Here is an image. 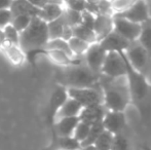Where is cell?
<instances>
[{"mask_svg": "<svg viewBox=\"0 0 151 150\" xmlns=\"http://www.w3.org/2000/svg\"><path fill=\"white\" fill-rule=\"evenodd\" d=\"M99 84L103 94V105L106 110L123 112L131 102V95L125 75L110 78L101 74Z\"/></svg>", "mask_w": 151, "mask_h": 150, "instance_id": "obj_1", "label": "cell"}, {"mask_svg": "<svg viewBox=\"0 0 151 150\" xmlns=\"http://www.w3.org/2000/svg\"><path fill=\"white\" fill-rule=\"evenodd\" d=\"M101 74H96L82 61L79 64L64 67L62 72L61 85L65 88H100L99 78Z\"/></svg>", "mask_w": 151, "mask_h": 150, "instance_id": "obj_2", "label": "cell"}, {"mask_svg": "<svg viewBox=\"0 0 151 150\" xmlns=\"http://www.w3.org/2000/svg\"><path fill=\"white\" fill-rule=\"evenodd\" d=\"M50 40L47 23L39 17H33L29 26L20 33L19 46L26 54L37 48H44Z\"/></svg>", "mask_w": 151, "mask_h": 150, "instance_id": "obj_3", "label": "cell"}, {"mask_svg": "<svg viewBox=\"0 0 151 150\" xmlns=\"http://www.w3.org/2000/svg\"><path fill=\"white\" fill-rule=\"evenodd\" d=\"M123 58H124L125 67H127L125 77H127L129 95H131V102L138 106L142 115H146V108H147L146 101L149 97L150 86L146 80L145 75L138 72L129 65L124 54H123Z\"/></svg>", "mask_w": 151, "mask_h": 150, "instance_id": "obj_4", "label": "cell"}, {"mask_svg": "<svg viewBox=\"0 0 151 150\" xmlns=\"http://www.w3.org/2000/svg\"><path fill=\"white\" fill-rule=\"evenodd\" d=\"M67 93L69 98L78 102L83 108L93 105L103 104V94L101 88H68Z\"/></svg>", "mask_w": 151, "mask_h": 150, "instance_id": "obj_5", "label": "cell"}, {"mask_svg": "<svg viewBox=\"0 0 151 150\" xmlns=\"http://www.w3.org/2000/svg\"><path fill=\"white\" fill-rule=\"evenodd\" d=\"M124 56L127 58V62L129 63L132 67L141 74L145 75L147 71L148 60L150 56L148 52L136 40V41L131 42L129 48L125 50Z\"/></svg>", "mask_w": 151, "mask_h": 150, "instance_id": "obj_6", "label": "cell"}, {"mask_svg": "<svg viewBox=\"0 0 151 150\" xmlns=\"http://www.w3.org/2000/svg\"><path fill=\"white\" fill-rule=\"evenodd\" d=\"M101 74L110 78L120 77L127 74V67H125V61L123 58V52H107L101 69Z\"/></svg>", "mask_w": 151, "mask_h": 150, "instance_id": "obj_7", "label": "cell"}, {"mask_svg": "<svg viewBox=\"0 0 151 150\" xmlns=\"http://www.w3.org/2000/svg\"><path fill=\"white\" fill-rule=\"evenodd\" d=\"M68 98L69 97H68L67 88L61 85V84L57 85V88L52 90V95H50V101H48L47 104V109H46V122L50 126L52 133L54 132V126L55 122H56L57 113Z\"/></svg>", "mask_w": 151, "mask_h": 150, "instance_id": "obj_8", "label": "cell"}, {"mask_svg": "<svg viewBox=\"0 0 151 150\" xmlns=\"http://www.w3.org/2000/svg\"><path fill=\"white\" fill-rule=\"evenodd\" d=\"M113 31L129 40V42H133L136 41L139 37L141 24H137L127 19L113 16Z\"/></svg>", "mask_w": 151, "mask_h": 150, "instance_id": "obj_9", "label": "cell"}, {"mask_svg": "<svg viewBox=\"0 0 151 150\" xmlns=\"http://www.w3.org/2000/svg\"><path fill=\"white\" fill-rule=\"evenodd\" d=\"M107 52L101 47L99 42L91 43L86 54L83 55V62L96 74H101V69L105 61Z\"/></svg>", "mask_w": 151, "mask_h": 150, "instance_id": "obj_10", "label": "cell"}, {"mask_svg": "<svg viewBox=\"0 0 151 150\" xmlns=\"http://www.w3.org/2000/svg\"><path fill=\"white\" fill-rule=\"evenodd\" d=\"M104 130L108 131L113 135L120 134L123 128L127 126V120H125L124 113L120 111H107L104 116L103 120Z\"/></svg>", "mask_w": 151, "mask_h": 150, "instance_id": "obj_11", "label": "cell"}, {"mask_svg": "<svg viewBox=\"0 0 151 150\" xmlns=\"http://www.w3.org/2000/svg\"><path fill=\"white\" fill-rule=\"evenodd\" d=\"M99 44L106 52H124L129 48L131 42L125 39V38H123L122 36H120L116 32L112 31L107 36H105L102 40H100Z\"/></svg>", "mask_w": 151, "mask_h": 150, "instance_id": "obj_12", "label": "cell"}, {"mask_svg": "<svg viewBox=\"0 0 151 150\" xmlns=\"http://www.w3.org/2000/svg\"><path fill=\"white\" fill-rule=\"evenodd\" d=\"M113 16L127 19V20L137 23V24H142L145 21H147L148 19H150L149 16H148L147 4H146V1H144V0H138L131 8L121 12V14H113Z\"/></svg>", "mask_w": 151, "mask_h": 150, "instance_id": "obj_13", "label": "cell"}, {"mask_svg": "<svg viewBox=\"0 0 151 150\" xmlns=\"http://www.w3.org/2000/svg\"><path fill=\"white\" fill-rule=\"evenodd\" d=\"M79 117L74 116V117H64L57 119L54 126V141L57 137H71L73 136V133L75 128L79 122Z\"/></svg>", "mask_w": 151, "mask_h": 150, "instance_id": "obj_14", "label": "cell"}, {"mask_svg": "<svg viewBox=\"0 0 151 150\" xmlns=\"http://www.w3.org/2000/svg\"><path fill=\"white\" fill-rule=\"evenodd\" d=\"M106 112H107V110L103 104L93 105V106L82 108L78 117H79L80 121H83L90 126H93L98 122H102Z\"/></svg>", "mask_w": 151, "mask_h": 150, "instance_id": "obj_15", "label": "cell"}, {"mask_svg": "<svg viewBox=\"0 0 151 150\" xmlns=\"http://www.w3.org/2000/svg\"><path fill=\"white\" fill-rule=\"evenodd\" d=\"M112 31H113V16L101 14H96L93 22V32L97 36V41L99 42Z\"/></svg>", "mask_w": 151, "mask_h": 150, "instance_id": "obj_16", "label": "cell"}, {"mask_svg": "<svg viewBox=\"0 0 151 150\" xmlns=\"http://www.w3.org/2000/svg\"><path fill=\"white\" fill-rule=\"evenodd\" d=\"M9 9L12 16L27 14V16H30L33 18V17H38L40 14V8L32 5L28 0H12Z\"/></svg>", "mask_w": 151, "mask_h": 150, "instance_id": "obj_17", "label": "cell"}, {"mask_svg": "<svg viewBox=\"0 0 151 150\" xmlns=\"http://www.w3.org/2000/svg\"><path fill=\"white\" fill-rule=\"evenodd\" d=\"M7 59L16 66H20L26 61V55L22 48L17 44H12L6 42L1 48Z\"/></svg>", "mask_w": 151, "mask_h": 150, "instance_id": "obj_18", "label": "cell"}, {"mask_svg": "<svg viewBox=\"0 0 151 150\" xmlns=\"http://www.w3.org/2000/svg\"><path fill=\"white\" fill-rule=\"evenodd\" d=\"M83 107L76 102L75 100L71 98H68L66 102L62 105V107L59 109L58 113L56 115V120L64 117H74V116H79Z\"/></svg>", "mask_w": 151, "mask_h": 150, "instance_id": "obj_19", "label": "cell"}, {"mask_svg": "<svg viewBox=\"0 0 151 150\" xmlns=\"http://www.w3.org/2000/svg\"><path fill=\"white\" fill-rule=\"evenodd\" d=\"M65 6L60 5V4H55V3H46L42 8H40V14L39 18L41 20L45 21L46 23L54 21L58 19L59 17L63 14Z\"/></svg>", "mask_w": 151, "mask_h": 150, "instance_id": "obj_20", "label": "cell"}, {"mask_svg": "<svg viewBox=\"0 0 151 150\" xmlns=\"http://www.w3.org/2000/svg\"><path fill=\"white\" fill-rule=\"evenodd\" d=\"M137 41L148 52L151 57V19L141 24V31Z\"/></svg>", "mask_w": 151, "mask_h": 150, "instance_id": "obj_21", "label": "cell"}, {"mask_svg": "<svg viewBox=\"0 0 151 150\" xmlns=\"http://www.w3.org/2000/svg\"><path fill=\"white\" fill-rule=\"evenodd\" d=\"M73 31V36L79 38L81 40H84L88 43H95L97 41V36H96V33L93 32V29L88 28V27L84 26V25L80 24L78 26H75L72 28Z\"/></svg>", "mask_w": 151, "mask_h": 150, "instance_id": "obj_22", "label": "cell"}, {"mask_svg": "<svg viewBox=\"0 0 151 150\" xmlns=\"http://www.w3.org/2000/svg\"><path fill=\"white\" fill-rule=\"evenodd\" d=\"M65 26H68V25L66 24L65 20H64L63 14H62L58 19L48 22L47 23V30H48V36H50V39L61 38Z\"/></svg>", "mask_w": 151, "mask_h": 150, "instance_id": "obj_23", "label": "cell"}, {"mask_svg": "<svg viewBox=\"0 0 151 150\" xmlns=\"http://www.w3.org/2000/svg\"><path fill=\"white\" fill-rule=\"evenodd\" d=\"M54 144L58 150H78L81 148L80 143L73 136L57 137L54 141Z\"/></svg>", "mask_w": 151, "mask_h": 150, "instance_id": "obj_24", "label": "cell"}, {"mask_svg": "<svg viewBox=\"0 0 151 150\" xmlns=\"http://www.w3.org/2000/svg\"><path fill=\"white\" fill-rule=\"evenodd\" d=\"M68 44H69V47L74 57H83V55L86 54V52L91 45L86 41L79 39L75 36L71 37L68 40Z\"/></svg>", "mask_w": 151, "mask_h": 150, "instance_id": "obj_25", "label": "cell"}, {"mask_svg": "<svg viewBox=\"0 0 151 150\" xmlns=\"http://www.w3.org/2000/svg\"><path fill=\"white\" fill-rule=\"evenodd\" d=\"M113 138H114L113 134L104 130L100 134V136L98 137L96 142L93 143V146L97 148V150H111Z\"/></svg>", "mask_w": 151, "mask_h": 150, "instance_id": "obj_26", "label": "cell"}, {"mask_svg": "<svg viewBox=\"0 0 151 150\" xmlns=\"http://www.w3.org/2000/svg\"><path fill=\"white\" fill-rule=\"evenodd\" d=\"M63 18L65 20L66 24L70 27H75L81 24L82 22V12L77 10L71 9V8L65 7L63 11Z\"/></svg>", "mask_w": 151, "mask_h": 150, "instance_id": "obj_27", "label": "cell"}, {"mask_svg": "<svg viewBox=\"0 0 151 150\" xmlns=\"http://www.w3.org/2000/svg\"><path fill=\"white\" fill-rule=\"evenodd\" d=\"M45 50H57L64 52L65 54H67L68 56L72 57V58H75L72 54L71 50L69 47V44L68 41L64 40L63 38H56V39H50L48 42L46 43V45L44 46Z\"/></svg>", "mask_w": 151, "mask_h": 150, "instance_id": "obj_28", "label": "cell"}, {"mask_svg": "<svg viewBox=\"0 0 151 150\" xmlns=\"http://www.w3.org/2000/svg\"><path fill=\"white\" fill-rule=\"evenodd\" d=\"M104 131V126L102 122H98L93 126H91V130L88 133L86 139L81 143V147L88 146V145H93V143L96 142V140L98 139V137L100 136L102 132Z\"/></svg>", "mask_w": 151, "mask_h": 150, "instance_id": "obj_29", "label": "cell"}, {"mask_svg": "<svg viewBox=\"0 0 151 150\" xmlns=\"http://www.w3.org/2000/svg\"><path fill=\"white\" fill-rule=\"evenodd\" d=\"M138 0H110L111 9L113 14H121L131 8Z\"/></svg>", "mask_w": 151, "mask_h": 150, "instance_id": "obj_30", "label": "cell"}, {"mask_svg": "<svg viewBox=\"0 0 151 150\" xmlns=\"http://www.w3.org/2000/svg\"><path fill=\"white\" fill-rule=\"evenodd\" d=\"M32 17L27 16V14H18V16L12 17V20L10 24L17 29L18 32H23L27 27L29 26V24L31 23Z\"/></svg>", "mask_w": 151, "mask_h": 150, "instance_id": "obj_31", "label": "cell"}, {"mask_svg": "<svg viewBox=\"0 0 151 150\" xmlns=\"http://www.w3.org/2000/svg\"><path fill=\"white\" fill-rule=\"evenodd\" d=\"M90 130H91L90 124L86 123V122H83V121L78 122L77 126H76L75 130H74L73 137L80 143V145H81V143L86 139L88 133H90Z\"/></svg>", "mask_w": 151, "mask_h": 150, "instance_id": "obj_32", "label": "cell"}, {"mask_svg": "<svg viewBox=\"0 0 151 150\" xmlns=\"http://www.w3.org/2000/svg\"><path fill=\"white\" fill-rule=\"evenodd\" d=\"M2 30H3L5 40L7 43L17 44V45H19V41H20V32H18L17 29L14 28L12 24L4 27Z\"/></svg>", "mask_w": 151, "mask_h": 150, "instance_id": "obj_33", "label": "cell"}, {"mask_svg": "<svg viewBox=\"0 0 151 150\" xmlns=\"http://www.w3.org/2000/svg\"><path fill=\"white\" fill-rule=\"evenodd\" d=\"M111 150H129V142L122 134L114 135Z\"/></svg>", "mask_w": 151, "mask_h": 150, "instance_id": "obj_34", "label": "cell"}, {"mask_svg": "<svg viewBox=\"0 0 151 150\" xmlns=\"http://www.w3.org/2000/svg\"><path fill=\"white\" fill-rule=\"evenodd\" d=\"M12 14L10 9H0V29H3L12 23Z\"/></svg>", "mask_w": 151, "mask_h": 150, "instance_id": "obj_35", "label": "cell"}, {"mask_svg": "<svg viewBox=\"0 0 151 150\" xmlns=\"http://www.w3.org/2000/svg\"><path fill=\"white\" fill-rule=\"evenodd\" d=\"M28 1L30 2L32 5L36 6L37 8H42L46 3H47L46 0H28Z\"/></svg>", "mask_w": 151, "mask_h": 150, "instance_id": "obj_36", "label": "cell"}, {"mask_svg": "<svg viewBox=\"0 0 151 150\" xmlns=\"http://www.w3.org/2000/svg\"><path fill=\"white\" fill-rule=\"evenodd\" d=\"M12 0H0V9H9Z\"/></svg>", "mask_w": 151, "mask_h": 150, "instance_id": "obj_37", "label": "cell"}, {"mask_svg": "<svg viewBox=\"0 0 151 150\" xmlns=\"http://www.w3.org/2000/svg\"><path fill=\"white\" fill-rule=\"evenodd\" d=\"M6 43V40H5V36H4V33L3 30L0 29V50L2 48V46Z\"/></svg>", "mask_w": 151, "mask_h": 150, "instance_id": "obj_38", "label": "cell"}, {"mask_svg": "<svg viewBox=\"0 0 151 150\" xmlns=\"http://www.w3.org/2000/svg\"><path fill=\"white\" fill-rule=\"evenodd\" d=\"M47 3H55V4H60V5H64L65 2L64 0H46Z\"/></svg>", "mask_w": 151, "mask_h": 150, "instance_id": "obj_39", "label": "cell"}, {"mask_svg": "<svg viewBox=\"0 0 151 150\" xmlns=\"http://www.w3.org/2000/svg\"><path fill=\"white\" fill-rule=\"evenodd\" d=\"M146 4H147V9H148V16L151 19V0H148L146 1Z\"/></svg>", "mask_w": 151, "mask_h": 150, "instance_id": "obj_40", "label": "cell"}, {"mask_svg": "<svg viewBox=\"0 0 151 150\" xmlns=\"http://www.w3.org/2000/svg\"><path fill=\"white\" fill-rule=\"evenodd\" d=\"M81 150H97V148L93 145H88V146L81 147Z\"/></svg>", "mask_w": 151, "mask_h": 150, "instance_id": "obj_41", "label": "cell"}, {"mask_svg": "<svg viewBox=\"0 0 151 150\" xmlns=\"http://www.w3.org/2000/svg\"><path fill=\"white\" fill-rule=\"evenodd\" d=\"M143 149L144 150H151V148H148V147H145V146L143 147Z\"/></svg>", "mask_w": 151, "mask_h": 150, "instance_id": "obj_42", "label": "cell"}, {"mask_svg": "<svg viewBox=\"0 0 151 150\" xmlns=\"http://www.w3.org/2000/svg\"><path fill=\"white\" fill-rule=\"evenodd\" d=\"M144 1H148V0H144Z\"/></svg>", "mask_w": 151, "mask_h": 150, "instance_id": "obj_43", "label": "cell"}, {"mask_svg": "<svg viewBox=\"0 0 151 150\" xmlns=\"http://www.w3.org/2000/svg\"><path fill=\"white\" fill-rule=\"evenodd\" d=\"M78 150H81V148H80V149H78Z\"/></svg>", "mask_w": 151, "mask_h": 150, "instance_id": "obj_44", "label": "cell"}]
</instances>
